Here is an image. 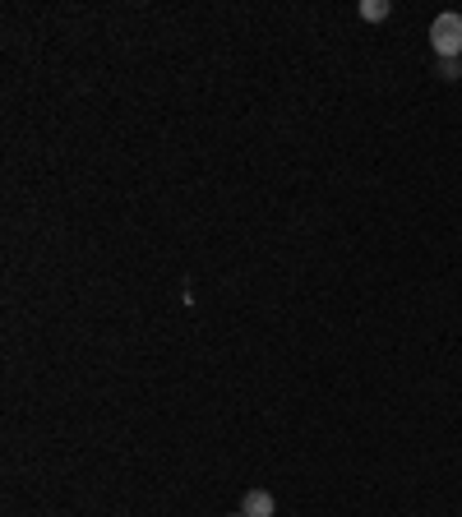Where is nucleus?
Segmentation results:
<instances>
[{
    "instance_id": "f257e3e1",
    "label": "nucleus",
    "mask_w": 462,
    "mask_h": 517,
    "mask_svg": "<svg viewBox=\"0 0 462 517\" xmlns=\"http://www.w3.org/2000/svg\"><path fill=\"white\" fill-rule=\"evenodd\" d=\"M430 47L439 61H458L462 56V14H435L430 24Z\"/></svg>"
},
{
    "instance_id": "f03ea898",
    "label": "nucleus",
    "mask_w": 462,
    "mask_h": 517,
    "mask_svg": "<svg viewBox=\"0 0 462 517\" xmlns=\"http://www.w3.org/2000/svg\"><path fill=\"white\" fill-rule=\"evenodd\" d=\"M273 508H278V504H273V494H268V490H250L241 499V513L245 517H273Z\"/></svg>"
},
{
    "instance_id": "7ed1b4c3",
    "label": "nucleus",
    "mask_w": 462,
    "mask_h": 517,
    "mask_svg": "<svg viewBox=\"0 0 462 517\" xmlns=\"http://www.w3.org/2000/svg\"><path fill=\"white\" fill-rule=\"evenodd\" d=\"M361 19H365V24H379V19H389V0H365V5H361Z\"/></svg>"
},
{
    "instance_id": "20e7f679",
    "label": "nucleus",
    "mask_w": 462,
    "mask_h": 517,
    "mask_svg": "<svg viewBox=\"0 0 462 517\" xmlns=\"http://www.w3.org/2000/svg\"><path fill=\"white\" fill-rule=\"evenodd\" d=\"M439 74H444V79H458L462 65H458V61H439Z\"/></svg>"
},
{
    "instance_id": "39448f33",
    "label": "nucleus",
    "mask_w": 462,
    "mask_h": 517,
    "mask_svg": "<svg viewBox=\"0 0 462 517\" xmlns=\"http://www.w3.org/2000/svg\"><path fill=\"white\" fill-rule=\"evenodd\" d=\"M231 517H245V513H231Z\"/></svg>"
},
{
    "instance_id": "423d86ee",
    "label": "nucleus",
    "mask_w": 462,
    "mask_h": 517,
    "mask_svg": "<svg viewBox=\"0 0 462 517\" xmlns=\"http://www.w3.org/2000/svg\"><path fill=\"white\" fill-rule=\"evenodd\" d=\"M458 14H462V10H458Z\"/></svg>"
}]
</instances>
